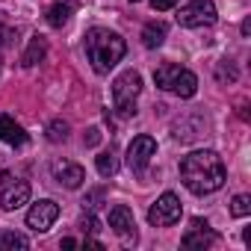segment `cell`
Returning a JSON list of instances; mask_svg holds the SVG:
<instances>
[{"label":"cell","instance_id":"1","mask_svg":"<svg viewBox=\"0 0 251 251\" xmlns=\"http://www.w3.org/2000/svg\"><path fill=\"white\" fill-rule=\"evenodd\" d=\"M225 163L216 151L204 148V151H192L180 160V180L192 195H210L216 189L225 186Z\"/></svg>","mask_w":251,"mask_h":251},{"label":"cell","instance_id":"2","mask_svg":"<svg viewBox=\"0 0 251 251\" xmlns=\"http://www.w3.org/2000/svg\"><path fill=\"white\" fill-rule=\"evenodd\" d=\"M127 53V45L124 39L106 27H92L86 33V56L95 68V74H109Z\"/></svg>","mask_w":251,"mask_h":251},{"label":"cell","instance_id":"3","mask_svg":"<svg viewBox=\"0 0 251 251\" xmlns=\"http://www.w3.org/2000/svg\"><path fill=\"white\" fill-rule=\"evenodd\" d=\"M142 92V77L139 71H121L115 80H112V109L121 115V118H133L136 115V98Z\"/></svg>","mask_w":251,"mask_h":251},{"label":"cell","instance_id":"4","mask_svg":"<svg viewBox=\"0 0 251 251\" xmlns=\"http://www.w3.org/2000/svg\"><path fill=\"white\" fill-rule=\"evenodd\" d=\"M154 83L163 89V92H172L177 98H192L198 92V77L189 71V68H180L175 62H166L154 71Z\"/></svg>","mask_w":251,"mask_h":251},{"label":"cell","instance_id":"5","mask_svg":"<svg viewBox=\"0 0 251 251\" xmlns=\"http://www.w3.org/2000/svg\"><path fill=\"white\" fill-rule=\"evenodd\" d=\"M219 12H216V3L213 0H189L177 9V24L186 27V30H195V27H210L216 24Z\"/></svg>","mask_w":251,"mask_h":251},{"label":"cell","instance_id":"6","mask_svg":"<svg viewBox=\"0 0 251 251\" xmlns=\"http://www.w3.org/2000/svg\"><path fill=\"white\" fill-rule=\"evenodd\" d=\"M27 201H30V183L15 177L12 172H0V207L12 213Z\"/></svg>","mask_w":251,"mask_h":251},{"label":"cell","instance_id":"7","mask_svg":"<svg viewBox=\"0 0 251 251\" xmlns=\"http://www.w3.org/2000/svg\"><path fill=\"white\" fill-rule=\"evenodd\" d=\"M180 216H183V204L175 192H163L148 210V222L154 227H172V225L180 222Z\"/></svg>","mask_w":251,"mask_h":251},{"label":"cell","instance_id":"8","mask_svg":"<svg viewBox=\"0 0 251 251\" xmlns=\"http://www.w3.org/2000/svg\"><path fill=\"white\" fill-rule=\"evenodd\" d=\"M154 154H157V142H154V136H148V133L136 136V139L130 142V148H127V169H130L133 175L142 177V175L148 172Z\"/></svg>","mask_w":251,"mask_h":251},{"label":"cell","instance_id":"9","mask_svg":"<svg viewBox=\"0 0 251 251\" xmlns=\"http://www.w3.org/2000/svg\"><path fill=\"white\" fill-rule=\"evenodd\" d=\"M56 219H59V204L50 201V198H42V201H36V204L27 210V227L36 230V233L50 230V225H53Z\"/></svg>","mask_w":251,"mask_h":251},{"label":"cell","instance_id":"10","mask_svg":"<svg viewBox=\"0 0 251 251\" xmlns=\"http://www.w3.org/2000/svg\"><path fill=\"white\" fill-rule=\"evenodd\" d=\"M109 227L124 239V242H136V219H133V210L124 207V204H115L109 210Z\"/></svg>","mask_w":251,"mask_h":251},{"label":"cell","instance_id":"11","mask_svg":"<svg viewBox=\"0 0 251 251\" xmlns=\"http://www.w3.org/2000/svg\"><path fill=\"white\" fill-rule=\"evenodd\" d=\"M219 242V233L204 222V219H192V227L183 233V239H180V245L183 248H210V245H216Z\"/></svg>","mask_w":251,"mask_h":251},{"label":"cell","instance_id":"12","mask_svg":"<svg viewBox=\"0 0 251 251\" xmlns=\"http://www.w3.org/2000/svg\"><path fill=\"white\" fill-rule=\"evenodd\" d=\"M50 172H53L56 183H62L65 189H80L83 180H86V169L77 166V163H71V160H56L50 166Z\"/></svg>","mask_w":251,"mask_h":251},{"label":"cell","instance_id":"13","mask_svg":"<svg viewBox=\"0 0 251 251\" xmlns=\"http://www.w3.org/2000/svg\"><path fill=\"white\" fill-rule=\"evenodd\" d=\"M27 130L21 127V124L12 118V115H6V112H0V142H6V145H12V148H21V145H27Z\"/></svg>","mask_w":251,"mask_h":251},{"label":"cell","instance_id":"14","mask_svg":"<svg viewBox=\"0 0 251 251\" xmlns=\"http://www.w3.org/2000/svg\"><path fill=\"white\" fill-rule=\"evenodd\" d=\"M74 12H77V3H74V0H59V3H53V6L45 12V21H48L53 30H59V27H65V24L71 21Z\"/></svg>","mask_w":251,"mask_h":251},{"label":"cell","instance_id":"15","mask_svg":"<svg viewBox=\"0 0 251 251\" xmlns=\"http://www.w3.org/2000/svg\"><path fill=\"white\" fill-rule=\"evenodd\" d=\"M45 53H48V39L45 36H30V45H27V50L21 53V65L24 68H33V65H39L42 59H45Z\"/></svg>","mask_w":251,"mask_h":251},{"label":"cell","instance_id":"16","mask_svg":"<svg viewBox=\"0 0 251 251\" xmlns=\"http://www.w3.org/2000/svg\"><path fill=\"white\" fill-rule=\"evenodd\" d=\"M166 36H169V27H166L163 21H151V24L142 27V45H145L148 50H157V48L166 42Z\"/></svg>","mask_w":251,"mask_h":251},{"label":"cell","instance_id":"17","mask_svg":"<svg viewBox=\"0 0 251 251\" xmlns=\"http://www.w3.org/2000/svg\"><path fill=\"white\" fill-rule=\"evenodd\" d=\"M68 133H71V124H68L65 118H53V121H48V127H45V136H48V142H53V145L68 142Z\"/></svg>","mask_w":251,"mask_h":251},{"label":"cell","instance_id":"18","mask_svg":"<svg viewBox=\"0 0 251 251\" xmlns=\"http://www.w3.org/2000/svg\"><path fill=\"white\" fill-rule=\"evenodd\" d=\"M15 248H30V239L15 230H0V251H15Z\"/></svg>","mask_w":251,"mask_h":251},{"label":"cell","instance_id":"19","mask_svg":"<svg viewBox=\"0 0 251 251\" xmlns=\"http://www.w3.org/2000/svg\"><path fill=\"white\" fill-rule=\"evenodd\" d=\"M95 166H98V175H100V177H112V175L118 172V157H115V151H112V148L103 151V154L95 160Z\"/></svg>","mask_w":251,"mask_h":251},{"label":"cell","instance_id":"20","mask_svg":"<svg viewBox=\"0 0 251 251\" xmlns=\"http://www.w3.org/2000/svg\"><path fill=\"white\" fill-rule=\"evenodd\" d=\"M248 213H251V195H236V198L230 201V216L245 219Z\"/></svg>","mask_w":251,"mask_h":251},{"label":"cell","instance_id":"21","mask_svg":"<svg viewBox=\"0 0 251 251\" xmlns=\"http://www.w3.org/2000/svg\"><path fill=\"white\" fill-rule=\"evenodd\" d=\"M216 80H219V83H233V80H236V68H233L230 59H222V62H219V68H216Z\"/></svg>","mask_w":251,"mask_h":251},{"label":"cell","instance_id":"22","mask_svg":"<svg viewBox=\"0 0 251 251\" xmlns=\"http://www.w3.org/2000/svg\"><path fill=\"white\" fill-rule=\"evenodd\" d=\"M77 227H80L83 233H89V236H92V233H98V230H100V222H98V219H95L92 213H86V216H83V219L77 222Z\"/></svg>","mask_w":251,"mask_h":251},{"label":"cell","instance_id":"23","mask_svg":"<svg viewBox=\"0 0 251 251\" xmlns=\"http://www.w3.org/2000/svg\"><path fill=\"white\" fill-rule=\"evenodd\" d=\"M100 204H103V189H92V192L83 198V207H86V210H98Z\"/></svg>","mask_w":251,"mask_h":251},{"label":"cell","instance_id":"24","mask_svg":"<svg viewBox=\"0 0 251 251\" xmlns=\"http://www.w3.org/2000/svg\"><path fill=\"white\" fill-rule=\"evenodd\" d=\"M100 136H103L100 127H89V130L83 133V145H86V148H95V145H100Z\"/></svg>","mask_w":251,"mask_h":251},{"label":"cell","instance_id":"25","mask_svg":"<svg viewBox=\"0 0 251 251\" xmlns=\"http://www.w3.org/2000/svg\"><path fill=\"white\" fill-rule=\"evenodd\" d=\"M12 39H15V30H12V27H6L3 21H0V50L9 48V45H12Z\"/></svg>","mask_w":251,"mask_h":251},{"label":"cell","instance_id":"26","mask_svg":"<svg viewBox=\"0 0 251 251\" xmlns=\"http://www.w3.org/2000/svg\"><path fill=\"white\" fill-rule=\"evenodd\" d=\"M151 6H154L157 12H169V9L177 6V0H151Z\"/></svg>","mask_w":251,"mask_h":251},{"label":"cell","instance_id":"27","mask_svg":"<svg viewBox=\"0 0 251 251\" xmlns=\"http://www.w3.org/2000/svg\"><path fill=\"white\" fill-rule=\"evenodd\" d=\"M59 245H62V248H77V239H71V236H65V239H62Z\"/></svg>","mask_w":251,"mask_h":251},{"label":"cell","instance_id":"28","mask_svg":"<svg viewBox=\"0 0 251 251\" xmlns=\"http://www.w3.org/2000/svg\"><path fill=\"white\" fill-rule=\"evenodd\" d=\"M248 33H251V21L245 18V21H242V36H248Z\"/></svg>","mask_w":251,"mask_h":251},{"label":"cell","instance_id":"29","mask_svg":"<svg viewBox=\"0 0 251 251\" xmlns=\"http://www.w3.org/2000/svg\"><path fill=\"white\" fill-rule=\"evenodd\" d=\"M130 3H139V0H130Z\"/></svg>","mask_w":251,"mask_h":251}]
</instances>
